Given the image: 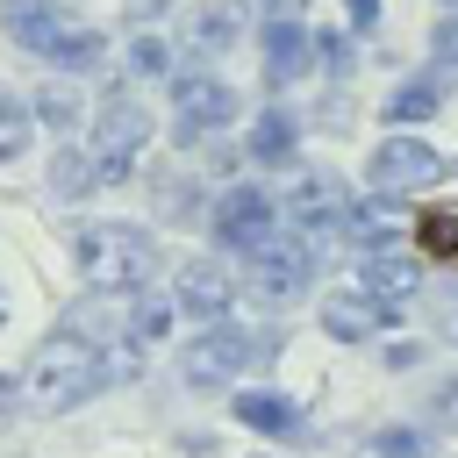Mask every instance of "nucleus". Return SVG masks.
I'll use <instances>...</instances> for the list:
<instances>
[{
	"mask_svg": "<svg viewBox=\"0 0 458 458\" xmlns=\"http://www.w3.org/2000/svg\"><path fill=\"white\" fill-rule=\"evenodd\" d=\"M272 229H279V208H272L265 186H229V193L215 200V243H229V250L250 258Z\"/></svg>",
	"mask_w": 458,
	"mask_h": 458,
	"instance_id": "nucleus-9",
	"label": "nucleus"
},
{
	"mask_svg": "<svg viewBox=\"0 0 458 458\" xmlns=\"http://www.w3.org/2000/svg\"><path fill=\"white\" fill-rule=\"evenodd\" d=\"M100 57H107V36H100V29H86V21H64V36L50 43V57H43V64H50V72H64V79H79V72H93Z\"/></svg>",
	"mask_w": 458,
	"mask_h": 458,
	"instance_id": "nucleus-18",
	"label": "nucleus"
},
{
	"mask_svg": "<svg viewBox=\"0 0 458 458\" xmlns=\"http://www.w3.org/2000/svg\"><path fill=\"white\" fill-rule=\"evenodd\" d=\"M344 14H351V36H372L386 7H379V0H344Z\"/></svg>",
	"mask_w": 458,
	"mask_h": 458,
	"instance_id": "nucleus-30",
	"label": "nucleus"
},
{
	"mask_svg": "<svg viewBox=\"0 0 458 458\" xmlns=\"http://www.w3.org/2000/svg\"><path fill=\"white\" fill-rule=\"evenodd\" d=\"M29 114H36L43 129H57V136H64V129H79V122H86V100H79V86L57 72V79H43V86H36Z\"/></svg>",
	"mask_w": 458,
	"mask_h": 458,
	"instance_id": "nucleus-19",
	"label": "nucleus"
},
{
	"mask_svg": "<svg viewBox=\"0 0 458 458\" xmlns=\"http://www.w3.org/2000/svg\"><path fill=\"white\" fill-rule=\"evenodd\" d=\"M229 301H236V279H229L215 258H186V265H179V279H172V308H179V315H193V322H222Z\"/></svg>",
	"mask_w": 458,
	"mask_h": 458,
	"instance_id": "nucleus-11",
	"label": "nucleus"
},
{
	"mask_svg": "<svg viewBox=\"0 0 458 458\" xmlns=\"http://www.w3.org/2000/svg\"><path fill=\"white\" fill-rule=\"evenodd\" d=\"M229 122H236L229 79H215V72H172V136L179 143H208Z\"/></svg>",
	"mask_w": 458,
	"mask_h": 458,
	"instance_id": "nucleus-5",
	"label": "nucleus"
},
{
	"mask_svg": "<svg viewBox=\"0 0 458 458\" xmlns=\"http://www.w3.org/2000/svg\"><path fill=\"white\" fill-rule=\"evenodd\" d=\"M315 64H322L329 79H351V36H344V29H322V36H315Z\"/></svg>",
	"mask_w": 458,
	"mask_h": 458,
	"instance_id": "nucleus-26",
	"label": "nucleus"
},
{
	"mask_svg": "<svg viewBox=\"0 0 458 458\" xmlns=\"http://www.w3.org/2000/svg\"><path fill=\"white\" fill-rule=\"evenodd\" d=\"M451 172H458V157H451Z\"/></svg>",
	"mask_w": 458,
	"mask_h": 458,
	"instance_id": "nucleus-35",
	"label": "nucleus"
},
{
	"mask_svg": "<svg viewBox=\"0 0 458 458\" xmlns=\"http://www.w3.org/2000/svg\"><path fill=\"white\" fill-rule=\"evenodd\" d=\"M129 372H136V344H122V351H100L93 336H79V329H57L50 344H36V358H29V379H21V401H29L36 415H64V408L93 401L107 379H129Z\"/></svg>",
	"mask_w": 458,
	"mask_h": 458,
	"instance_id": "nucleus-1",
	"label": "nucleus"
},
{
	"mask_svg": "<svg viewBox=\"0 0 458 458\" xmlns=\"http://www.w3.org/2000/svg\"><path fill=\"white\" fill-rule=\"evenodd\" d=\"M429 57H437V72H458V7H444L429 21Z\"/></svg>",
	"mask_w": 458,
	"mask_h": 458,
	"instance_id": "nucleus-25",
	"label": "nucleus"
},
{
	"mask_svg": "<svg viewBox=\"0 0 458 458\" xmlns=\"http://www.w3.org/2000/svg\"><path fill=\"white\" fill-rule=\"evenodd\" d=\"M386 322H394V315H386L365 286H358V293H351V286H344V293H322V329H329L336 344H365V336H379Z\"/></svg>",
	"mask_w": 458,
	"mask_h": 458,
	"instance_id": "nucleus-14",
	"label": "nucleus"
},
{
	"mask_svg": "<svg viewBox=\"0 0 458 458\" xmlns=\"http://www.w3.org/2000/svg\"><path fill=\"white\" fill-rule=\"evenodd\" d=\"M129 7H136V21H157V7H165V0H129Z\"/></svg>",
	"mask_w": 458,
	"mask_h": 458,
	"instance_id": "nucleus-33",
	"label": "nucleus"
},
{
	"mask_svg": "<svg viewBox=\"0 0 458 458\" xmlns=\"http://www.w3.org/2000/svg\"><path fill=\"white\" fill-rule=\"evenodd\" d=\"M179 36H186L193 57H222V50L236 43V7H186Z\"/></svg>",
	"mask_w": 458,
	"mask_h": 458,
	"instance_id": "nucleus-17",
	"label": "nucleus"
},
{
	"mask_svg": "<svg viewBox=\"0 0 458 458\" xmlns=\"http://www.w3.org/2000/svg\"><path fill=\"white\" fill-rule=\"evenodd\" d=\"M279 336H250V329H236L229 315L222 322H208L186 351H179V372H186V386H229L243 365H258L265 351H272Z\"/></svg>",
	"mask_w": 458,
	"mask_h": 458,
	"instance_id": "nucleus-4",
	"label": "nucleus"
},
{
	"mask_svg": "<svg viewBox=\"0 0 458 458\" xmlns=\"http://www.w3.org/2000/svg\"><path fill=\"white\" fill-rule=\"evenodd\" d=\"M93 186H100V165H93V150H72V143H64V150L50 157V193H57V200H86Z\"/></svg>",
	"mask_w": 458,
	"mask_h": 458,
	"instance_id": "nucleus-21",
	"label": "nucleus"
},
{
	"mask_svg": "<svg viewBox=\"0 0 458 458\" xmlns=\"http://www.w3.org/2000/svg\"><path fill=\"white\" fill-rule=\"evenodd\" d=\"M386 315H401L415 293H422V265L415 258H401V250H365V279H358Z\"/></svg>",
	"mask_w": 458,
	"mask_h": 458,
	"instance_id": "nucleus-13",
	"label": "nucleus"
},
{
	"mask_svg": "<svg viewBox=\"0 0 458 458\" xmlns=\"http://www.w3.org/2000/svg\"><path fill=\"white\" fill-rule=\"evenodd\" d=\"M243 14H258V21H279V14H308V0H236Z\"/></svg>",
	"mask_w": 458,
	"mask_h": 458,
	"instance_id": "nucleus-31",
	"label": "nucleus"
},
{
	"mask_svg": "<svg viewBox=\"0 0 458 458\" xmlns=\"http://www.w3.org/2000/svg\"><path fill=\"white\" fill-rule=\"evenodd\" d=\"M437 107H444V79L437 72H415V79H401L386 93V122H429Z\"/></svg>",
	"mask_w": 458,
	"mask_h": 458,
	"instance_id": "nucleus-20",
	"label": "nucleus"
},
{
	"mask_svg": "<svg viewBox=\"0 0 458 458\" xmlns=\"http://www.w3.org/2000/svg\"><path fill=\"white\" fill-rule=\"evenodd\" d=\"M451 165L437 157V143H422V136H379L372 143V157H365V179L379 186V193H415V186H437Z\"/></svg>",
	"mask_w": 458,
	"mask_h": 458,
	"instance_id": "nucleus-6",
	"label": "nucleus"
},
{
	"mask_svg": "<svg viewBox=\"0 0 458 458\" xmlns=\"http://www.w3.org/2000/svg\"><path fill=\"white\" fill-rule=\"evenodd\" d=\"M0 29H7L14 50L50 57V43L64 36V7H57V0H0Z\"/></svg>",
	"mask_w": 458,
	"mask_h": 458,
	"instance_id": "nucleus-12",
	"label": "nucleus"
},
{
	"mask_svg": "<svg viewBox=\"0 0 458 458\" xmlns=\"http://www.w3.org/2000/svg\"><path fill=\"white\" fill-rule=\"evenodd\" d=\"M415 236H422V243H429L437 258H458V215H451V208L422 215V229H415Z\"/></svg>",
	"mask_w": 458,
	"mask_h": 458,
	"instance_id": "nucleus-27",
	"label": "nucleus"
},
{
	"mask_svg": "<svg viewBox=\"0 0 458 458\" xmlns=\"http://www.w3.org/2000/svg\"><path fill=\"white\" fill-rule=\"evenodd\" d=\"M372 458H429V437H415V429H379V437H372Z\"/></svg>",
	"mask_w": 458,
	"mask_h": 458,
	"instance_id": "nucleus-28",
	"label": "nucleus"
},
{
	"mask_svg": "<svg viewBox=\"0 0 458 458\" xmlns=\"http://www.w3.org/2000/svg\"><path fill=\"white\" fill-rule=\"evenodd\" d=\"M29 136H36V114H29V100L0 86V165H14V157L29 150Z\"/></svg>",
	"mask_w": 458,
	"mask_h": 458,
	"instance_id": "nucleus-22",
	"label": "nucleus"
},
{
	"mask_svg": "<svg viewBox=\"0 0 458 458\" xmlns=\"http://www.w3.org/2000/svg\"><path fill=\"white\" fill-rule=\"evenodd\" d=\"M143 143H150V107L136 100V93H122V86H107L100 93V107H93V165H100V186H114V179H129L136 172V157H143Z\"/></svg>",
	"mask_w": 458,
	"mask_h": 458,
	"instance_id": "nucleus-3",
	"label": "nucleus"
},
{
	"mask_svg": "<svg viewBox=\"0 0 458 458\" xmlns=\"http://www.w3.org/2000/svg\"><path fill=\"white\" fill-rule=\"evenodd\" d=\"M437 7H458V0H437Z\"/></svg>",
	"mask_w": 458,
	"mask_h": 458,
	"instance_id": "nucleus-34",
	"label": "nucleus"
},
{
	"mask_svg": "<svg viewBox=\"0 0 458 458\" xmlns=\"http://www.w3.org/2000/svg\"><path fill=\"white\" fill-rule=\"evenodd\" d=\"M429 322H437V336H451V344H458V279H437V301H429Z\"/></svg>",
	"mask_w": 458,
	"mask_h": 458,
	"instance_id": "nucleus-29",
	"label": "nucleus"
},
{
	"mask_svg": "<svg viewBox=\"0 0 458 458\" xmlns=\"http://www.w3.org/2000/svg\"><path fill=\"white\" fill-rule=\"evenodd\" d=\"M172 315H179L172 301H157V293H136V301H129V315H122V329H129V344H157V336L172 329Z\"/></svg>",
	"mask_w": 458,
	"mask_h": 458,
	"instance_id": "nucleus-23",
	"label": "nucleus"
},
{
	"mask_svg": "<svg viewBox=\"0 0 458 458\" xmlns=\"http://www.w3.org/2000/svg\"><path fill=\"white\" fill-rule=\"evenodd\" d=\"M386 365H394V372H408V365H422V344H386Z\"/></svg>",
	"mask_w": 458,
	"mask_h": 458,
	"instance_id": "nucleus-32",
	"label": "nucleus"
},
{
	"mask_svg": "<svg viewBox=\"0 0 458 458\" xmlns=\"http://www.w3.org/2000/svg\"><path fill=\"white\" fill-rule=\"evenodd\" d=\"M250 286L265 293V301H301L308 286H315V243L293 229V236H265L258 250H250Z\"/></svg>",
	"mask_w": 458,
	"mask_h": 458,
	"instance_id": "nucleus-7",
	"label": "nucleus"
},
{
	"mask_svg": "<svg viewBox=\"0 0 458 458\" xmlns=\"http://www.w3.org/2000/svg\"><path fill=\"white\" fill-rule=\"evenodd\" d=\"M236 422L258 429V437H279V444H301L308 437V422H301V408L286 394H236Z\"/></svg>",
	"mask_w": 458,
	"mask_h": 458,
	"instance_id": "nucleus-15",
	"label": "nucleus"
},
{
	"mask_svg": "<svg viewBox=\"0 0 458 458\" xmlns=\"http://www.w3.org/2000/svg\"><path fill=\"white\" fill-rule=\"evenodd\" d=\"M243 150H250V165H293V150H301V122H293L286 107H265V114L250 122Z\"/></svg>",
	"mask_w": 458,
	"mask_h": 458,
	"instance_id": "nucleus-16",
	"label": "nucleus"
},
{
	"mask_svg": "<svg viewBox=\"0 0 458 458\" xmlns=\"http://www.w3.org/2000/svg\"><path fill=\"white\" fill-rule=\"evenodd\" d=\"M129 79H172V43L143 29V36L129 43Z\"/></svg>",
	"mask_w": 458,
	"mask_h": 458,
	"instance_id": "nucleus-24",
	"label": "nucleus"
},
{
	"mask_svg": "<svg viewBox=\"0 0 458 458\" xmlns=\"http://www.w3.org/2000/svg\"><path fill=\"white\" fill-rule=\"evenodd\" d=\"M72 265L93 293H143L157 279V243L136 222H86L72 236Z\"/></svg>",
	"mask_w": 458,
	"mask_h": 458,
	"instance_id": "nucleus-2",
	"label": "nucleus"
},
{
	"mask_svg": "<svg viewBox=\"0 0 458 458\" xmlns=\"http://www.w3.org/2000/svg\"><path fill=\"white\" fill-rule=\"evenodd\" d=\"M344 208H351V193H344L336 172H308V179L286 193V222H293L315 250H329V243L344 236Z\"/></svg>",
	"mask_w": 458,
	"mask_h": 458,
	"instance_id": "nucleus-8",
	"label": "nucleus"
},
{
	"mask_svg": "<svg viewBox=\"0 0 458 458\" xmlns=\"http://www.w3.org/2000/svg\"><path fill=\"white\" fill-rule=\"evenodd\" d=\"M258 50H265V86H293L315 64V29L301 14H279V21L258 29Z\"/></svg>",
	"mask_w": 458,
	"mask_h": 458,
	"instance_id": "nucleus-10",
	"label": "nucleus"
}]
</instances>
